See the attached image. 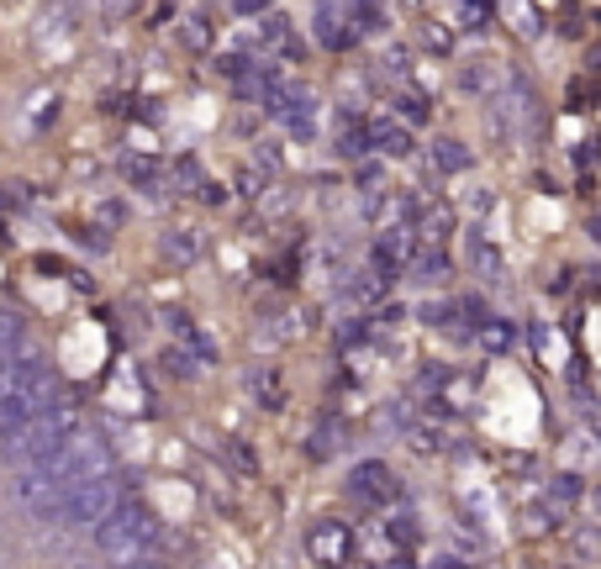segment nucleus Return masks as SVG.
I'll return each instance as SVG.
<instances>
[{
    "mask_svg": "<svg viewBox=\"0 0 601 569\" xmlns=\"http://www.w3.org/2000/svg\"><path fill=\"white\" fill-rule=\"evenodd\" d=\"M195 201H201V206H212V212H222V206H227L233 195H227V185H217V180H206V185H201V195H195Z\"/></svg>",
    "mask_w": 601,
    "mask_h": 569,
    "instance_id": "obj_41",
    "label": "nucleus"
},
{
    "mask_svg": "<svg viewBox=\"0 0 601 569\" xmlns=\"http://www.w3.org/2000/svg\"><path fill=\"white\" fill-rule=\"evenodd\" d=\"M580 496H586V480H580L576 470H559L549 480V506H554V512H559V506H576Z\"/></svg>",
    "mask_w": 601,
    "mask_h": 569,
    "instance_id": "obj_26",
    "label": "nucleus"
},
{
    "mask_svg": "<svg viewBox=\"0 0 601 569\" xmlns=\"http://www.w3.org/2000/svg\"><path fill=\"white\" fill-rule=\"evenodd\" d=\"M132 569H169L164 559H143V565H132Z\"/></svg>",
    "mask_w": 601,
    "mask_h": 569,
    "instance_id": "obj_48",
    "label": "nucleus"
},
{
    "mask_svg": "<svg viewBox=\"0 0 601 569\" xmlns=\"http://www.w3.org/2000/svg\"><path fill=\"white\" fill-rule=\"evenodd\" d=\"M290 37H296V32H290V22L280 17V11H269L265 22H259V53H280Z\"/></svg>",
    "mask_w": 601,
    "mask_h": 569,
    "instance_id": "obj_29",
    "label": "nucleus"
},
{
    "mask_svg": "<svg viewBox=\"0 0 601 569\" xmlns=\"http://www.w3.org/2000/svg\"><path fill=\"white\" fill-rule=\"evenodd\" d=\"M117 169H121V180H127V185L159 195V164H153V159H143V153H121Z\"/></svg>",
    "mask_w": 601,
    "mask_h": 569,
    "instance_id": "obj_18",
    "label": "nucleus"
},
{
    "mask_svg": "<svg viewBox=\"0 0 601 569\" xmlns=\"http://www.w3.org/2000/svg\"><path fill=\"white\" fill-rule=\"evenodd\" d=\"M243 390L259 401V411H286V385H280V369H275V364H248Z\"/></svg>",
    "mask_w": 601,
    "mask_h": 569,
    "instance_id": "obj_8",
    "label": "nucleus"
},
{
    "mask_svg": "<svg viewBox=\"0 0 601 569\" xmlns=\"http://www.w3.org/2000/svg\"><path fill=\"white\" fill-rule=\"evenodd\" d=\"M496 17H502V22H512V32H517V37H538V32H544V11H538V6H506V11H496Z\"/></svg>",
    "mask_w": 601,
    "mask_h": 569,
    "instance_id": "obj_28",
    "label": "nucleus"
},
{
    "mask_svg": "<svg viewBox=\"0 0 601 569\" xmlns=\"http://www.w3.org/2000/svg\"><path fill=\"white\" fill-rule=\"evenodd\" d=\"M459 316L470 322V332H481L491 322V307H485V296H459Z\"/></svg>",
    "mask_w": 601,
    "mask_h": 569,
    "instance_id": "obj_38",
    "label": "nucleus"
},
{
    "mask_svg": "<svg viewBox=\"0 0 601 569\" xmlns=\"http://www.w3.org/2000/svg\"><path fill=\"white\" fill-rule=\"evenodd\" d=\"M475 343H481L485 354H512V348H517V322H506V316H491V322L475 332Z\"/></svg>",
    "mask_w": 601,
    "mask_h": 569,
    "instance_id": "obj_21",
    "label": "nucleus"
},
{
    "mask_svg": "<svg viewBox=\"0 0 601 569\" xmlns=\"http://www.w3.org/2000/svg\"><path fill=\"white\" fill-rule=\"evenodd\" d=\"M348 22L359 37H380V32H390V11L385 6H348Z\"/></svg>",
    "mask_w": 601,
    "mask_h": 569,
    "instance_id": "obj_23",
    "label": "nucleus"
},
{
    "mask_svg": "<svg viewBox=\"0 0 601 569\" xmlns=\"http://www.w3.org/2000/svg\"><path fill=\"white\" fill-rule=\"evenodd\" d=\"M79 438H85V411L74 401H53L22 438L6 443V453L17 459V470H26V464H49L53 453H64L69 443H79Z\"/></svg>",
    "mask_w": 601,
    "mask_h": 569,
    "instance_id": "obj_2",
    "label": "nucleus"
},
{
    "mask_svg": "<svg viewBox=\"0 0 601 569\" xmlns=\"http://www.w3.org/2000/svg\"><path fill=\"white\" fill-rule=\"evenodd\" d=\"M396 284L390 280H380L375 269H359V275H348L343 280V301H354V307H369V301H385Z\"/></svg>",
    "mask_w": 601,
    "mask_h": 569,
    "instance_id": "obj_14",
    "label": "nucleus"
},
{
    "mask_svg": "<svg viewBox=\"0 0 601 569\" xmlns=\"http://www.w3.org/2000/svg\"><path fill=\"white\" fill-rule=\"evenodd\" d=\"M359 185H364V190L380 185V159H375V164H359Z\"/></svg>",
    "mask_w": 601,
    "mask_h": 569,
    "instance_id": "obj_46",
    "label": "nucleus"
},
{
    "mask_svg": "<svg viewBox=\"0 0 601 569\" xmlns=\"http://www.w3.org/2000/svg\"><path fill=\"white\" fill-rule=\"evenodd\" d=\"M238 190H243V195L265 190V174H259V169H243V174H238ZM254 201H259V195H254Z\"/></svg>",
    "mask_w": 601,
    "mask_h": 569,
    "instance_id": "obj_44",
    "label": "nucleus"
},
{
    "mask_svg": "<svg viewBox=\"0 0 601 569\" xmlns=\"http://www.w3.org/2000/svg\"><path fill=\"white\" fill-rule=\"evenodd\" d=\"M438 385H449V369H443V364H428V369H422V375H417V390H438Z\"/></svg>",
    "mask_w": 601,
    "mask_h": 569,
    "instance_id": "obj_42",
    "label": "nucleus"
},
{
    "mask_svg": "<svg viewBox=\"0 0 601 569\" xmlns=\"http://www.w3.org/2000/svg\"><path fill=\"white\" fill-rule=\"evenodd\" d=\"M22 348H26V322L17 311H0V369L22 354Z\"/></svg>",
    "mask_w": 601,
    "mask_h": 569,
    "instance_id": "obj_22",
    "label": "nucleus"
},
{
    "mask_svg": "<svg viewBox=\"0 0 601 569\" xmlns=\"http://www.w3.org/2000/svg\"><path fill=\"white\" fill-rule=\"evenodd\" d=\"M364 132H369V153L375 159H417V138H411V127H401V121L390 117V111H380V117L364 121Z\"/></svg>",
    "mask_w": 601,
    "mask_h": 569,
    "instance_id": "obj_5",
    "label": "nucleus"
},
{
    "mask_svg": "<svg viewBox=\"0 0 601 569\" xmlns=\"http://www.w3.org/2000/svg\"><path fill=\"white\" fill-rule=\"evenodd\" d=\"M454 233V206H443V201H433V206H422V222H417V243L422 248H443V237Z\"/></svg>",
    "mask_w": 601,
    "mask_h": 569,
    "instance_id": "obj_13",
    "label": "nucleus"
},
{
    "mask_svg": "<svg viewBox=\"0 0 601 569\" xmlns=\"http://www.w3.org/2000/svg\"><path fill=\"white\" fill-rule=\"evenodd\" d=\"M333 142H337V153H343L348 164H364V159H375V153H369V132H364V117H359V111H337Z\"/></svg>",
    "mask_w": 601,
    "mask_h": 569,
    "instance_id": "obj_10",
    "label": "nucleus"
},
{
    "mask_svg": "<svg viewBox=\"0 0 601 569\" xmlns=\"http://www.w3.org/2000/svg\"><path fill=\"white\" fill-rule=\"evenodd\" d=\"M496 64H491V58H475V64H464V69L454 74L459 79V90H470V95H481V90H491V79H496Z\"/></svg>",
    "mask_w": 601,
    "mask_h": 569,
    "instance_id": "obj_31",
    "label": "nucleus"
},
{
    "mask_svg": "<svg viewBox=\"0 0 601 569\" xmlns=\"http://www.w3.org/2000/svg\"><path fill=\"white\" fill-rule=\"evenodd\" d=\"M396 111H401V127H422V121L433 117V100H428V95L422 90H396Z\"/></svg>",
    "mask_w": 601,
    "mask_h": 569,
    "instance_id": "obj_25",
    "label": "nucleus"
},
{
    "mask_svg": "<svg viewBox=\"0 0 601 569\" xmlns=\"http://www.w3.org/2000/svg\"><path fill=\"white\" fill-rule=\"evenodd\" d=\"M121 506V480L111 474V480H90V485H74L69 496H64V527H90L96 533L100 522L111 517Z\"/></svg>",
    "mask_w": 601,
    "mask_h": 569,
    "instance_id": "obj_3",
    "label": "nucleus"
},
{
    "mask_svg": "<svg viewBox=\"0 0 601 569\" xmlns=\"http://www.w3.org/2000/svg\"><path fill=\"white\" fill-rule=\"evenodd\" d=\"M301 332H307V322H301L296 311H280V316H269L265 328L254 332V343H259V348H280V343H296Z\"/></svg>",
    "mask_w": 601,
    "mask_h": 569,
    "instance_id": "obj_16",
    "label": "nucleus"
},
{
    "mask_svg": "<svg viewBox=\"0 0 601 569\" xmlns=\"http://www.w3.org/2000/svg\"><path fill=\"white\" fill-rule=\"evenodd\" d=\"M491 206H496V190H475V201H470V212H475V216H485V212H491Z\"/></svg>",
    "mask_w": 601,
    "mask_h": 569,
    "instance_id": "obj_45",
    "label": "nucleus"
},
{
    "mask_svg": "<svg viewBox=\"0 0 601 569\" xmlns=\"http://www.w3.org/2000/svg\"><path fill=\"white\" fill-rule=\"evenodd\" d=\"M248 169H259L265 180H275V174H280V148H275V142H259V148H254V164H248Z\"/></svg>",
    "mask_w": 601,
    "mask_h": 569,
    "instance_id": "obj_39",
    "label": "nucleus"
},
{
    "mask_svg": "<svg viewBox=\"0 0 601 569\" xmlns=\"http://www.w3.org/2000/svg\"><path fill=\"white\" fill-rule=\"evenodd\" d=\"M591 237H597V243H601V216H597V222H591Z\"/></svg>",
    "mask_w": 601,
    "mask_h": 569,
    "instance_id": "obj_49",
    "label": "nucleus"
},
{
    "mask_svg": "<svg viewBox=\"0 0 601 569\" xmlns=\"http://www.w3.org/2000/svg\"><path fill=\"white\" fill-rule=\"evenodd\" d=\"M343 491H348L354 501H375V506H385V501H396V474H390L385 459H359V464L348 470V480H343Z\"/></svg>",
    "mask_w": 601,
    "mask_h": 569,
    "instance_id": "obj_4",
    "label": "nucleus"
},
{
    "mask_svg": "<svg viewBox=\"0 0 601 569\" xmlns=\"http://www.w3.org/2000/svg\"><path fill=\"white\" fill-rule=\"evenodd\" d=\"M180 348H185V354H191L195 364H201V369H212V364H222V343H217V337H212L206 328H195L191 337L180 343Z\"/></svg>",
    "mask_w": 601,
    "mask_h": 569,
    "instance_id": "obj_27",
    "label": "nucleus"
},
{
    "mask_svg": "<svg viewBox=\"0 0 601 569\" xmlns=\"http://www.w3.org/2000/svg\"><path fill=\"white\" fill-rule=\"evenodd\" d=\"M343 443H348V427L337 422V417H322V422L307 432V443H301V449H307V459H312V464H328V459H337V453H343Z\"/></svg>",
    "mask_w": 601,
    "mask_h": 569,
    "instance_id": "obj_9",
    "label": "nucleus"
},
{
    "mask_svg": "<svg viewBox=\"0 0 601 569\" xmlns=\"http://www.w3.org/2000/svg\"><path fill=\"white\" fill-rule=\"evenodd\" d=\"M428 164H433L438 174H470L475 153H470L459 138H433V142H428Z\"/></svg>",
    "mask_w": 601,
    "mask_h": 569,
    "instance_id": "obj_12",
    "label": "nucleus"
},
{
    "mask_svg": "<svg viewBox=\"0 0 601 569\" xmlns=\"http://www.w3.org/2000/svg\"><path fill=\"white\" fill-rule=\"evenodd\" d=\"M307 554L328 569L348 565V559H354V527H348V522H322V527H312V533H307Z\"/></svg>",
    "mask_w": 601,
    "mask_h": 569,
    "instance_id": "obj_6",
    "label": "nucleus"
},
{
    "mask_svg": "<svg viewBox=\"0 0 601 569\" xmlns=\"http://www.w3.org/2000/svg\"><path fill=\"white\" fill-rule=\"evenodd\" d=\"M222 459L243 474H259V453H254V443H243V438H227V443H222Z\"/></svg>",
    "mask_w": 601,
    "mask_h": 569,
    "instance_id": "obj_32",
    "label": "nucleus"
},
{
    "mask_svg": "<svg viewBox=\"0 0 601 569\" xmlns=\"http://www.w3.org/2000/svg\"><path fill=\"white\" fill-rule=\"evenodd\" d=\"M180 43L191 47V53H212V47H217V26L206 22V11L180 17Z\"/></svg>",
    "mask_w": 601,
    "mask_h": 569,
    "instance_id": "obj_19",
    "label": "nucleus"
},
{
    "mask_svg": "<svg viewBox=\"0 0 601 569\" xmlns=\"http://www.w3.org/2000/svg\"><path fill=\"white\" fill-rule=\"evenodd\" d=\"M164 328L174 332V343H185V337H191V332L201 328V322H195L191 311H164Z\"/></svg>",
    "mask_w": 601,
    "mask_h": 569,
    "instance_id": "obj_40",
    "label": "nucleus"
},
{
    "mask_svg": "<svg viewBox=\"0 0 601 569\" xmlns=\"http://www.w3.org/2000/svg\"><path fill=\"white\" fill-rule=\"evenodd\" d=\"M417 37H422V47H428V53H438V58H449V53H454V26L438 22V17H422Z\"/></svg>",
    "mask_w": 601,
    "mask_h": 569,
    "instance_id": "obj_24",
    "label": "nucleus"
},
{
    "mask_svg": "<svg viewBox=\"0 0 601 569\" xmlns=\"http://www.w3.org/2000/svg\"><path fill=\"white\" fill-rule=\"evenodd\" d=\"M454 22H459V32L485 37V32L496 26V6H485V0H464V6H454Z\"/></svg>",
    "mask_w": 601,
    "mask_h": 569,
    "instance_id": "obj_20",
    "label": "nucleus"
},
{
    "mask_svg": "<svg viewBox=\"0 0 601 569\" xmlns=\"http://www.w3.org/2000/svg\"><path fill=\"white\" fill-rule=\"evenodd\" d=\"M159 538H164V522L153 517L143 501H121L117 512L96 527V548L117 569H132V565H143V559H153Z\"/></svg>",
    "mask_w": 601,
    "mask_h": 569,
    "instance_id": "obj_1",
    "label": "nucleus"
},
{
    "mask_svg": "<svg viewBox=\"0 0 601 569\" xmlns=\"http://www.w3.org/2000/svg\"><path fill=\"white\" fill-rule=\"evenodd\" d=\"M407 443H411V453H443V427H438V422L407 427Z\"/></svg>",
    "mask_w": 601,
    "mask_h": 569,
    "instance_id": "obj_33",
    "label": "nucleus"
},
{
    "mask_svg": "<svg viewBox=\"0 0 601 569\" xmlns=\"http://www.w3.org/2000/svg\"><path fill=\"white\" fill-rule=\"evenodd\" d=\"M385 533H390V544L396 548L417 544V522H411V512H390V517H385Z\"/></svg>",
    "mask_w": 601,
    "mask_h": 569,
    "instance_id": "obj_37",
    "label": "nucleus"
},
{
    "mask_svg": "<svg viewBox=\"0 0 601 569\" xmlns=\"http://www.w3.org/2000/svg\"><path fill=\"white\" fill-rule=\"evenodd\" d=\"M100 222H111V227L121 222V206H117V201H106V206H100Z\"/></svg>",
    "mask_w": 601,
    "mask_h": 569,
    "instance_id": "obj_47",
    "label": "nucleus"
},
{
    "mask_svg": "<svg viewBox=\"0 0 601 569\" xmlns=\"http://www.w3.org/2000/svg\"><path fill=\"white\" fill-rule=\"evenodd\" d=\"M454 316H459V301H422V307H417V322H422V328H449Z\"/></svg>",
    "mask_w": 601,
    "mask_h": 569,
    "instance_id": "obj_35",
    "label": "nucleus"
},
{
    "mask_svg": "<svg viewBox=\"0 0 601 569\" xmlns=\"http://www.w3.org/2000/svg\"><path fill=\"white\" fill-rule=\"evenodd\" d=\"M201 185H206V169H201V159H195V153H180V159H174V190H191V195H201Z\"/></svg>",
    "mask_w": 601,
    "mask_h": 569,
    "instance_id": "obj_30",
    "label": "nucleus"
},
{
    "mask_svg": "<svg viewBox=\"0 0 601 569\" xmlns=\"http://www.w3.org/2000/svg\"><path fill=\"white\" fill-rule=\"evenodd\" d=\"M597 512H601V491H597Z\"/></svg>",
    "mask_w": 601,
    "mask_h": 569,
    "instance_id": "obj_50",
    "label": "nucleus"
},
{
    "mask_svg": "<svg viewBox=\"0 0 601 569\" xmlns=\"http://www.w3.org/2000/svg\"><path fill=\"white\" fill-rule=\"evenodd\" d=\"M449 275H454L449 248H422V254L411 259V284H443Z\"/></svg>",
    "mask_w": 601,
    "mask_h": 569,
    "instance_id": "obj_15",
    "label": "nucleus"
},
{
    "mask_svg": "<svg viewBox=\"0 0 601 569\" xmlns=\"http://www.w3.org/2000/svg\"><path fill=\"white\" fill-rule=\"evenodd\" d=\"M159 364H164V375H174V379H195V375H201V364H195V358L185 354L180 343H174V348H164V354H159Z\"/></svg>",
    "mask_w": 601,
    "mask_h": 569,
    "instance_id": "obj_34",
    "label": "nucleus"
},
{
    "mask_svg": "<svg viewBox=\"0 0 601 569\" xmlns=\"http://www.w3.org/2000/svg\"><path fill=\"white\" fill-rule=\"evenodd\" d=\"M312 37H316V47H328V53H343V47L359 43V32H354V22H348V6H316Z\"/></svg>",
    "mask_w": 601,
    "mask_h": 569,
    "instance_id": "obj_7",
    "label": "nucleus"
},
{
    "mask_svg": "<svg viewBox=\"0 0 601 569\" xmlns=\"http://www.w3.org/2000/svg\"><path fill=\"white\" fill-rule=\"evenodd\" d=\"M380 69L390 74V79H411V47H401V43H385V53H380Z\"/></svg>",
    "mask_w": 601,
    "mask_h": 569,
    "instance_id": "obj_36",
    "label": "nucleus"
},
{
    "mask_svg": "<svg viewBox=\"0 0 601 569\" xmlns=\"http://www.w3.org/2000/svg\"><path fill=\"white\" fill-rule=\"evenodd\" d=\"M523 522H528L533 533H544V527L554 522V506H549V501H544V506H528V517H523Z\"/></svg>",
    "mask_w": 601,
    "mask_h": 569,
    "instance_id": "obj_43",
    "label": "nucleus"
},
{
    "mask_svg": "<svg viewBox=\"0 0 601 569\" xmlns=\"http://www.w3.org/2000/svg\"><path fill=\"white\" fill-rule=\"evenodd\" d=\"M470 269H475V275H481V280H502V248H496V243H491V237H481V233H470Z\"/></svg>",
    "mask_w": 601,
    "mask_h": 569,
    "instance_id": "obj_17",
    "label": "nucleus"
},
{
    "mask_svg": "<svg viewBox=\"0 0 601 569\" xmlns=\"http://www.w3.org/2000/svg\"><path fill=\"white\" fill-rule=\"evenodd\" d=\"M164 259H174L180 269H191L195 259H206V233H201V227H169L164 233Z\"/></svg>",
    "mask_w": 601,
    "mask_h": 569,
    "instance_id": "obj_11",
    "label": "nucleus"
}]
</instances>
